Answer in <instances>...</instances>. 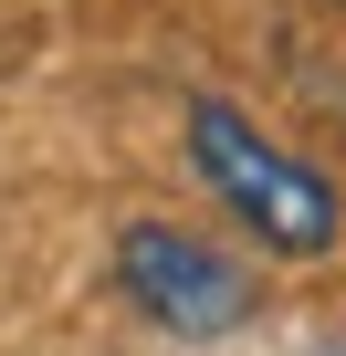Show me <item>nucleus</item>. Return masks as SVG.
Here are the masks:
<instances>
[{
    "label": "nucleus",
    "mask_w": 346,
    "mask_h": 356,
    "mask_svg": "<svg viewBox=\"0 0 346 356\" xmlns=\"http://www.w3.org/2000/svg\"><path fill=\"white\" fill-rule=\"evenodd\" d=\"M189 168L210 178V200H221L262 252H283V262H325V252L346 241L336 178H315L304 157H283V147H273L242 105H221V95L189 105Z\"/></svg>",
    "instance_id": "nucleus-1"
},
{
    "label": "nucleus",
    "mask_w": 346,
    "mask_h": 356,
    "mask_svg": "<svg viewBox=\"0 0 346 356\" xmlns=\"http://www.w3.org/2000/svg\"><path fill=\"white\" fill-rule=\"evenodd\" d=\"M116 283H126V304L147 325L189 335V346L200 335H231L252 314V262L221 252V241H200V231H179V220H136L116 241Z\"/></svg>",
    "instance_id": "nucleus-2"
},
{
    "label": "nucleus",
    "mask_w": 346,
    "mask_h": 356,
    "mask_svg": "<svg viewBox=\"0 0 346 356\" xmlns=\"http://www.w3.org/2000/svg\"><path fill=\"white\" fill-rule=\"evenodd\" d=\"M325 356H346V346H325Z\"/></svg>",
    "instance_id": "nucleus-3"
}]
</instances>
